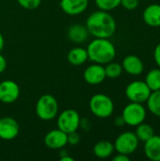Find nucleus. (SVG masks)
<instances>
[{
  "mask_svg": "<svg viewBox=\"0 0 160 161\" xmlns=\"http://www.w3.org/2000/svg\"><path fill=\"white\" fill-rule=\"evenodd\" d=\"M140 0H121V6L127 10H134L139 7Z\"/></svg>",
  "mask_w": 160,
  "mask_h": 161,
  "instance_id": "26",
  "label": "nucleus"
},
{
  "mask_svg": "<svg viewBox=\"0 0 160 161\" xmlns=\"http://www.w3.org/2000/svg\"><path fill=\"white\" fill-rule=\"evenodd\" d=\"M122 66L124 71L131 75H140L144 71L142 60L136 55H127L123 59Z\"/></svg>",
  "mask_w": 160,
  "mask_h": 161,
  "instance_id": "14",
  "label": "nucleus"
},
{
  "mask_svg": "<svg viewBox=\"0 0 160 161\" xmlns=\"http://www.w3.org/2000/svg\"><path fill=\"white\" fill-rule=\"evenodd\" d=\"M152 91L145 81L136 80L129 83L125 88V96L130 102L143 104L147 101Z\"/></svg>",
  "mask_w": 160,
  "mask_h": 161,
  "instance_id": "6",
  "label": "nucleus"
},
{
  "mask_svg": "<svg viewBox=\"0 0 160 161\" xmlns=\"http://www.w3.org/2000/svg\"><path fill=\"white\" fill-rule=\"evenodd\" d=\"M4 44H5L4 37H3V35L1 34V32H0V53H1V51H2V49H3V47H4Z\"/></svg>",
  "mask_w": 160,
  "mask_h": 161,
  "instance_id": "32",
  "label": "nucleus"
},
{
  "mask_svg": "<svg viewBox=\"0 0 160 161\" xmlns=\"http://www.w3.org/2000/svg\"><path fill=\"white\" fill-rule=\"evenodd\" d=\"M20 131L17 121L8 116L0 118V139L4 141H11L15 139Z\"/></svg>",
  "mask_w": 160,
  "mask_h": 161,
  "instance_id": "10",
  "label": "nucleus"
},
{
  "mask_svg": "<svg viewBox=\"0 0 160 161\" xmlns=\"http://www.w3.org/2000/svg\"><path fill=\"white\" fill-rule=\"evenodd\" d=\"M67 142L70 145H76L80 142V136L76 131L67 134Z\"/></svg>",
  "mask_w": 160,
  "mask_h": 161,
  "instance_id": "27",
  "label": "nucleus"
},
{
  "mask_svg": "<svg viewBox=\"0 0 160 161\" xmlns=\"http://www.w3.org/2000/svg\"><path fill=\"white\" fill-rule=\"evenodd\" d=\"M59 6L63 12L74 16L83 13L87 9L89 0H60Z\"/></svg>",
  "mask_w": 160,
  "mask_h": 161,
  "instance_id": "13",
  "label": "nucleus"
},
{
  "mask_svg": "<svg viewBox=\"0 0 160 161\" xmlns=\"http://www.w3.org/2000/svg\"><path fill=\"white\" fill-rule=\"evenodd\" d=\"M114 151V144L108 141H100L93 147V154L98 158H108Z\"/></svg>",
  "mask_w": 160,
  "mask_h": 161,
  "instance_id": "19",
  "label": "nucleus"
},
{
  "mask_svg": "<svg viewBox=\"0 0 160 161\" xmlns=\"http://www.w3.org/2000/svg\"><path fill=\"white\" fill-rule=\"evenodd\" d=\"M124 72L123 66L120 63L117 62H113L110 61L108 63L106 64L105 66V73H106V76L111 79H115L118 78Z\"/></svg>",
  "mask_w": 160,
  "mask_h": 161,
  "instance_id": "23",
  "label": "nucleus"
},
{
  "mask_svg": "<svg viewBox=\"0 0 160 161\" xmlns=\"http://www.w3.org/2000/svg\"><path fill=\"white\" fill-rule=\"evenodd\" d=\"M20 96V88L12 80H4L0 82V101L4 104H12Z\"/></svg>",
  "mask_w": 160,
  "mask_h": 161,
  "instance_id": "9",
  "label": "nucleus"
},
{
  "mask_svg": "<svg viewBox=\"0 0 160 161\" xmlns=\"http://www.w3.org/2000/svg\"><path fill=\"white\" fill-rule=\"evenodd\" d=\"M146 103L148 110L155 116L160 118V90L152 92Z\"/></svg>",
  "mask_w": 160,
  "mask_h": 161,
  "instance_id": "20",
  "label": "nucleus"
},
{
  "mask_svg": "<svg viewBox=\"0 0 160 161\" xmlns=\"http://www.w3.org/2000/svg\"><path fill=\"white\" fill-rule=\"evenodd\" d=\"M154 58L157 66L160 68V42L156 46L154 51Z\"/></svg>",
  "mask_w": 160,
  "mask_h": 161,
  "instance_id": "28",
  "label": "nucleus"
},
{
  "mask_svg": "<svg viewBox=\"0 0 160 161\" xmlns=\"http://www.w3.org/2000/svg\"><path fill=\"white\" fill-rule=\"evenodd\" d=\"M36 114L42 121H51L58 116V104L52 94H44L39 98L36 104Z\"/></svg>",
  "mask_w": 160,
  "mask_h": 161,
  "instance_id": "4",
  "label": "nucleus"
},
{
  "mask_svg": "<svg viewBox=\"0 0 160 161\" xmlns=\"http://www.w3.org/2000/svg\"><path fill=\"white\" fill-rule=\"evenodd\" d=\"M74 159L73 158H71L69 155H67V156H65V157H63V158H60V161H74Z\"/></svg>",
  "mask_w": 160,
  "mask_h": 161,
  "instance_id": "33",
  "label": "nucleus"
},
{
  "mask_svg": "<svg viewBox=\"0 0 160 161\" xmlns=\"http://www.w3.org/2000/svg\"><path fill=\"white\" fill-rule=\"evenodd\" d=\"M129 160H130L129 156L124 155V154H120V153H118V154L113 158V161H129Z\"/></svg>",
  "mask_w": 160,
  "mask_h": 161,
  "instance_id": "29",
  "label": "nucleus"
},
{
  "mask_svg": "<svg viewBox=\"0 0 160 161\" xmlns=\"http://www.w3.org/2000/svg\"><path fill=\"white\" fill-rule=\"evenodd\" d=\"M7 68V60L4 56L1 55L0 53V74H2Z\"/></svg>",
  "mask_w": 160,
  "mask_h": 161,
  "instance_id": "30",
  "label": "nucleus"
},
{
  "mask_svg": "<svg viewBox=\"0 0 160 161\" xmlns=\"http://www.w3.org/2000/svg\"><path fill=\"white\" fill-rule=\"evenodd\" d=\"M89 60L93 63L107 64L112 61L116 56V48L114 44L105 38H95L87 47Z\"/></svg>",
  "mask_w": 160,
  "mask_h": 161,
  "instance_id": "2",
  "label": "nucleus"
},
{
  "mask_svg": "<svg viewBox=\"0 0 160 161\" xmlns=\"http://www.w3.org/2000/svg\"><path fill=\"white\" fill-rule=\"evenodd\" d=\"M67 37L74 43H82L87 41L89 37V31L86 25L81 24H74L68 28Z\"/></svg>",
  "mask_w": 160,
  "mask_h": 161,
  "instance_id": "17",
  "label": "nucleus"
},
{
  "mask_svg": "<svg viewBox=\"0 0 160 161\" xmlns=\"http://www.w3.org/2000/svg\"><path fill=\"white\" fill-rule=\"evenodd\" d=\"M144 154L150 160L160 161V136L155 134L144 142Z\"/></svg>",
  "mask_w": 160,
  "mask_h": 161,
  "instance_id": "16",
  "label": "nucleus"
},
{
  "mask_svg": "<svg viewBox=\"0 0 160 161\" xmlns=\"http://www.w3.org/2000/svg\"><path fill=\"white\" fill-rule=\"evenodd\" d=\"M86 27L89 34L94 38L109 39L116 32L117 25L114 17L105 10H97L89 15L86 21Z\"/></svg>",
  "mask_w": 160,
  "mask_h": 161,
  "instance_id": "1",
  "label": "nucleus"
},
{
  "mask_svg": "<svg viewBox=\"0 0 160 161\" xmlns=\"http://www.w3.org/2000/svg\"><path fill=\"white\" fill-rule=\"evenodd\" d=\"M146 108L141 103L130 102L124 107L122 112V116L125 122V125L129 126H137L143 123L146 119Z\"/></svg>",
  "mask_w": 160,
  "mask_h": 161,
  "instance_id": "5",
  "label": "nucleus"
},
{
  "mask_svg": "<svg viewBox=\"0 0 160 161\" xmlns=\"http://www.w3.org/2000/svg\"><path fill=\"white\" fill-rule=\"evenodd\" d=\"M90 109L91 113L101 119L110 117L114 111L112 99L105 93H96L90 100Z\"/></svg>",
  "mask_w": 160,
  "mask_h": 161,
  "instance_id": "3",
  "label": "nucleus"
},
{
  "mask_svg": "<svg viewBox=\"0 0 160 161\" xmlns=\"http://www.w3.org/2000/svg\"><path fill=\"white\" fill-rule=\"evenodd\" d=\"M80 115L76 110L73 108L65 109L59 115H58V128L67 134L77 131L80 125Z\"/></svg>",
  "mask_w": 160,
  "mask_h": 161,
  "instance_id": "8",
  "label": "nucleus"
},
{
  "mask_svg": "<svg viewBox=\"0 0 160 161\" xmlns=\"http://www.w3.org/2000/svg\"><path fill=\"white\" fill-rule=\"evenodd\" d=\"M114 124H115L117 126H124V125H125V122H124V120L123 116H122V115H120V116H118V117H116V118H115V120H114Z\"/></svg>",
  "mask_w": 160,
  "mask_h": 161,
  "instance_id": "31",
  "label": "nucleus"
},
{
  "mask_svg": "<svg viewBox=\"0 0 160 161\" xmlns=\"http://www.w3.org/2000/svg\"><path fill=\"white\" fill-rule=\"evenodd\" d=\"M84 80L90 85H98L106 79L105 67L99 63L89 65L83 73Z\"/></svg>",
  "mask_w": 160,
  "mask_h": 161,
  "instance_id": "11",
  "label": "nucleus"
},
{
  "mask_svg": "<svg viewBox=\"0 0 160 161\" xmlns=\"http://www.w3.org/2000/svg\"><path fill=\"white\" fill-rule=\"evenodd\" d=\"M139 143L140 141L134 132L125 131L117 137L113 144L117 153L130 156L138 149Z\"/></svg>",
  "mask_w": 160,
  "mask_h": 161,
  "instance_id": "7",
  "label": "nucleus"
},
{
  "mask_svg": "<svg viewBox=\"0 0 160 161\" xmlns=\"http://www.w3.org/2000/svg\"><path fill=\"white\" fill-rule=\"evenodd\" d=\"M67 59L69 63L74 66H80L89 60L87 49L82 47H74L71 49L67 55Z\"/></svg>",
  "mask_w": 160,
  "mask_h": 161,
  "instance_id": "18",
  "label": "nucleus"
},
{
  "mask_svg": "<svg viewBox=\"0 0 160 161\" xmlns=\"http://www.w3.org/2000/svg\"><path fill=\"white\" fill-rule=\"evenodd\" d=\"M44 144L49 149L59 150L68 144L67 133L58 128L50 130L44 137Z\"/></svg>",
  "mask_w": 160,
  "mask_h": 161,
  "instance_id": "12",
  "label": "nucleus"
},
{
  "mask_svg": "<svg viewBox=\"0 0 160 161\" xmlns=\"http://www.w3.org/2000/svg\"><path fill=\"white\" fill-rule=\"evenodd\" d=\"M136 127L137 128H136L135 134H136V136H137V138L139 139L140 142H147L149 139H151L155 135L154 128L150 125L144 124V122L140 124Z\"/></svg>",
  "mask_w": 160,
  "mask_h": 161,
  "instance_id": "21",
  "label": "nucleus"
},
{
  "mask_svg": "<svg viewBox=\"0 0 160 161\" xmlns=\"http://www.w3.org/2000/svg\"><path fill=\"white\" fill-rule=\"evenodd\" d=\"M17 2L22 8L28 10H32L37 8L41 5V0H17Z\"/></svg>",
  "mask_w": 160,
  "mask_h": 161,
  "instance_id": "25",
  "label": "nucleus"
},
{
  "mask_svg": "<svg viewBox=\"0 0 160 161\" xmlns=\"http://www.w3.org/2000/svg\"><path fill=\"white\" fill-rule=\"evenodd\" d=\"M144 23L151 27L160 26V5L151 4L145 8L142 13Z\"/></svg>",
  "mask_w": 160,
  "mask_h": 161,
  "instance_id": "15",
  "label": "nucleus"
},
{
  "mask_svg": "<svg viewBox=\"0 0 160 161\" xmlns=\"http://www.w3.org/2000/svg\"><path fill=\"white\" fill-rule=\"evenodd\" d=\"M96 7L105 11H110L121 5V0H94Z\"/></svg>",
  "mask_w": 160,
  "mask_h": 161,
  "instance_id": "24",
  "label": "nucleus"
},
{
  "mask_svg": "<svg viewBox=\"0 0 160 161\" xmlns=\"http://www.w3.org/2000/svg\"><path fill=\"white\" fill-rule=\"evenodd\" d=\"M144 81L152 92L160 90V68L150 70Z\"/></svg>",
  "mask_w": 160,
  "mask_h": 161,
  "instance_id": "22",
  "label": "nucleus"
}]
</instances>
